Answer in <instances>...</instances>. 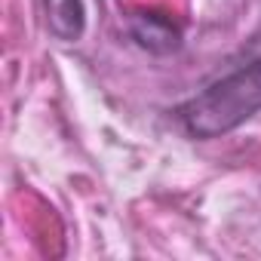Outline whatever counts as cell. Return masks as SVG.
<instances>
[{"label":"cell","instance_id":"6da1fadb","mask_svg":"<svg viewBox=\"0 0 261 261\" xmlns=\"http://www.w3.org/2000/svg\"><path fill=\"white\" fill-rule=\"evenodd\" d=\"M261 111V56L212 80L175 108L181 126L194 139H218L240 129Z\"/></svg>","mask_w":261,"mask_h":261},{"label":"cell","instance_id":"3957f363","mask_svg":"<svg viewBox=\"0 0 261 261\" xmlns=\"http://www.w3.org/2000/svg\"><path fill=\"white\" fill-rule=\"evenodd\" d=\"M46 28L62 43H77L86 31V7L83 0H43Z\"/></svg>","mask_w":261,"mask_h":261},{"label":"cell","instance_id":"7a4b0ae2","mask_svg":"<svg viewBox=\"0 0 261 261\" xmlns=\"http://www.w3.org/2000/svg\"><path fill=\"white\" fill-rule=\"evenodd\" d=\"M129 34H133V40L142 49L154 56H169L181 49V28L172 19L157 16V13H139L129 22Z\"/></svg>","mask_w":261,"mask_h":261}]
</instances>
